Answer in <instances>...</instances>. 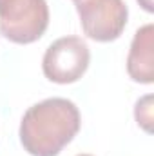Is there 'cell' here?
I'll use <instances>...</instances> for the list:
<instances>
[{"label":"cell","mask_w":154,"mask_h":156,"mask_svg":"<svg viewBox=\"0 0 154 156\" xmlns=\"http://www.w3.org/2000/svg\"><path fill=\"white\" fill-rule=\"evenodd\" d=\"M80 129V111L67 98H47L26 111L20 142L33 156H56Z\"/></svg>","instance_id":"cell-1"},{"label":"cell","mask_w":154,"mask_h":156,"mask_svg":"<svg viewBox=\"0 0 154 156\" xmlns=\"http://www.w3.org/2000/svg\"><path fill=\"white\" fill-rule=\"evenodd\" d=\"M49 26L45 0H0V31L15 44L38 40Z\"/></svg>","instance_id":"cell-2"},{"label":"cell","mask_w":154,"mask_h":156,"mask_svg":"<svg viewBox=\"0 0 154 156\" xmlns=\"http://www.w3.org/2000/svg\"><path fill=\"white\" fill-rule=\"evenodd\" d=\"M91 51L80 37H64L53 42L42 60L44 75L54 83H73L87 71Z\"/></svg>","instance_id":"cell-3"},{"label":"cell","mask_w":154,"mask_h":156,"mask_svg":"<svg viewBox=\"0 0 154 156\" xmlns=\"http://www.w3.org/2000/svg\"><path fill=\"white\" fill-rule=\"evenodd\" d=\"M83 33L96 42H111L121 35L127 24L123 0H76Z\"/></svg>","instance_id":"cell-4"},{"label":"cell","mask_w":154,"mask_h":156,"mask_svg":"<svg viewBox=\"0 0 154 156\" xmlns=\"http://www.w3.org/2000/svg\"><path fill=\"white\" fill-rule=\"evenodd\" d=\"M152 24L140 27L132 38L131 51L127 56V71L129 76L142 83H152L154 80V56H152Z\"/></svg>","instance_id":"cell-5"},{"label":"cell","mask_w":154,"mask_h":156,"mask_svg":"<svg viewBox=\"0 0 154 156\" xmlns=\"http://www.w3.org/2000/svg\"><path fill=\"white\" fill-rule=\"evenodd\" d=\"M151 96H145L142 100H138L136 104V120L138 123H142L147 131H151V122H152V109H151Z\"/></svg>","instance_id":"cell-6"},{"label":"cell","mask_w":154,"mask_h":156,"mask_svg":"<svg viewBox=\"0 0 154 156\" xmlns=\"http://www.w3.org/2000/svg\"><path fill=\"white\" fill-rule=\"evenodd\" d=\"M138 2L143 5V9H145V11H149V13L152 11V0H138Z\"/></svg>","instance_id":"cell-7"},{"label":"cell","mask_w":154,"mask_h":156,"mask_svg":"<svg viewBox=\"0 0 154 156\" xmlns=\"http://www.w3.org/2000/svg\"><path fill=\"white\" fill-rule=\"evenodd\" d=\"M78 156H93V154H78Z\"/></svg>","instance_id":"cell-8"}]
</instances>
